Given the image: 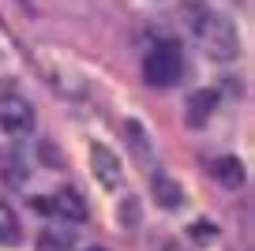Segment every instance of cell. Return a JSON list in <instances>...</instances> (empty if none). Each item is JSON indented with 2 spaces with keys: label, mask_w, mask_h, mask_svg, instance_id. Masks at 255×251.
<instances>
[{
  "label": "cell",
  "mask_w": 255,
  "mask_h": 251,
  "mask_svg": "<svg viewBox=\"0 0 255 251\" xmlns=\"http://www.w3.org/2000/svg\"><path fill=\"white\" fill-rule=\"evenodd\" d=\"M184 15H188L191 38L199 41V49L210 60L229 64L240 56V30L233 23V15H225L222 8H210V4H199V0H191Z\"/></svg>",
  "instance_id": "obj_1"
},
{
  "label": "cell",
  "mask_w": 255,
  "mask_h": 251,
  "mask_svg": "<svg viewBox=\"0 0 255 251\" xmlns=\"http://www.w3.org/2000/svg\"><path fill=\"white\" fill-rule=\"evenodd\" d=\"M38 71H41V79H45L49 87L60 98H68V102H83V98L90 94L87 75H83L79 68H68L56 53H45V49H41L38 53Z\"/></svg>",
  "instance_id": "obj_2"
},
{
  "label": "cell",
  "mask_w": 255,
  "mask_h": 251,
  "mask_svg": "<svg viewBox=\"0 0 255 251\" xmlns=\"http://www.w3.org/2000/svg\"><path fill=\"white\" fill-rule=\"evenodd\" d=\"M180 75H184V56L176 41H158L143 56V79L150 87H176Z\"/></svg>",
  "instance_id": "obj_3"
},
{
  "label": "cell",
  "mask_w": 255,
  "mask_h": 251,
  "mask_svg": "<svg viewBox=\"0 0 255 251\" xmlns=\"http://www.w3.org/2000/svg\"><path fill=\"white\" fill-rule=\"evenodd\" d=\"M34 127H38L34 105L15 90H4L0 94V131L8 139H26V135H34Z\"/></svg>",
  "instance_id": "obj_4"
},
{
  "label": "cell",
  "mask_w": 255,
  "mask_h": 251,
  "mask_svg": "<svg viewBox=\"0 0 255 251\" xmlns=\"http://www.w3.org/2000/svg\"><path fill=\"white\" fill-rule=\"evenodd\" d=\"M90 169H94L98 184L109 191H117L124 184V161L117 157V150L105 146V142H90Z\"/></svg>",
  "instance_id": "obj_5"
},
{
  "label": "cell",
  "mask_w": 255,
  "mask_h": 251,
  "mask_svg": "<svg viewBox=\"0 0 255 251\" xmlns=\"http://www.w3.org/2000/svg\"><path fill=\"white\" fill-rule=\"evenodd\" d=\"M45 206V210H53V218H64V221H72V225H79V221L90 218V206L87 199L79 195V188H72V184H64V188L53 191V199L49 203H38Z\"/></svg>",
  "instance_id": "obj_6"
},
{
  "label": "cell",
  "mask_w": 255,
  "mask_h": 251,
  "mask_svg": "<svg viewBox=\"0 0 255 251\" xmlns=\"http://www.w3.org/2000/svg\"><path fill=\"white\" fill-rule=\"evenodd\" d=\"M210 173H214V180L222 184V188H229V191L244 188V180H248L244 161H240L237 154H222V157H214V161H210Z\"/></svg>",
  "instance_id": "obj_7"
},
{
  "label": "cell",
  "mask_w": 255,
  "mask_h": 251,
  "mask_svg": "<svg viewBox=\"0 0 255 251\" xmlns=\"http://www.w3.org/2000/svg\"><path fill=\"white\" fill-rule=\"evenodd\" d=\"M0 176H4V184H11V188H23V184L30 180V157L19 146L4 150V154H0Z\"/></svg>",
  "instance_id": "obj_8"
},
{
  "label": "cell",
  "mask_w": 255,
  "mask_h": 251,
  "mask_svg": "<svg viewBox=\"0 0 255 251\" xmlns=\"http://www.w3.org/2000/svg\"><path fill=\"white\" fill-rule=\"evenodd\" d=\"M150 195H154V203H158L161 210H180V206H184L180 184H176L173 176H165V173H154L150 176Z\"/></svg>",
  "instance_id": "obj_9"
},
{
  "label": "cell",
  "mask_w": 255,
  "mask_h": 251,
  "mask_svg": "<svg viewBox=\"0 0 255 251\" xmlns=\"http://www.w3.org/2000/svg\"><path fill=\"white\" fill-rule=\"evenodd\" d=\"M124 139H128V146L139 154L143 165H154V142H150V135H146V127L139 124V120H128L124 124Z\"/></svg>",
  "instance_id": "obj_10"
},
{
  "label": "cell",
  "mask_w": 255,
  "mask_h": 251,
  "mask_svg": "<svg viewBox=\"0 0 255 251\" xmlns=\"http://www.w3.org/2000/svg\"><path fill=\"white\" fill-rule=\"evenodd\" d=\"M214 105H218L214 90H195V94L188 98V124L191 127H203V124H207V117L214 113Z\"/></svg>",
  "instance_id": "obj_11"
},
{
  "label": "cell",
  "mask_w": 255,
  "mask_h": 251,
  "mask_svg": "<svg viewBox=\"0 0 255 251\" xmlns=\"http://www.w3.org/2000/svg\"><path fill=\"white\" fill-rule=\"evenodd\" d=\"M19 240H23V225H19L15 210L0 199V248H15Z\"/></svg>",
  "instance_id": "obj_12"
},
{
  "label": "cell",
  "mask_w": 255,
  "mask_h": 251,
  "mask_svg": "<svg viewBox=\"0 0 255 251\" xmlns=\"http://www.w3.org/2000/svg\"><path fill=\"white\" fill-rule=\"evenodd\" d=\"M72 233H68V229H41L38 233V251H72Z\"/></svg>",
  "instance_id": "obj_13"
},
{
  "label": "cell",
  "mask_w": 255,
  "mask_h": 251,
  "mask_svg": "<svg viewBox=\"0 0 255 251\" xmlns=\"http://www.w3.org/2000/svg\"><path fill=\"white\" fill-rule=\"evenodd\" d=\"M117 218H120V225H124V229H135L139 225V203H135V199H124V206H120Z\"/></svg>",
  "instance_id": "obj_14"
},
{
  "label": "cell",
  "mask_w": 255,
  "mask_h": 251,
  "mask_svg": "<svg viewBox=\"0 0 255 251\" xmlns=\"http://www.w3.org/2000/svg\"><path fill=\"white\" fill-rule=\"evenodd\" d=\"M41 154H45V165H64L60 146H53V142H45V146H41Z\"/></svg>",
  "instance_id": "obj_15"
},
{
  "label": "cell",
  "mask_w": 255,
  "mask_h": 251,
  "mask_svg": "<svg viewBox=\"0 0 255 251\" xmlns=\"http://www.w3.org/2000/svg\"><path fill=\"white\" fill-rule=\"evenodd\" d=\"M158 251H191V248H188L184 240H165V244H161Z\"/></svg>",
  "instance_id": "obj_16"
},
{
  "label": "cell",
  "mask_w": 255,
  "mask_h": 251,
  "mask_svg": "<svg viewBox=\"0 0 255 251\" xmlns=\"http://www.w3.org/2000/svg\"><path fill=\"white\" fill-rule=\"evenodd\" d=\"M83 251H105V248H83Z\"/></svg>",
  "instance_id": "obj_17"
}]
</instances>
